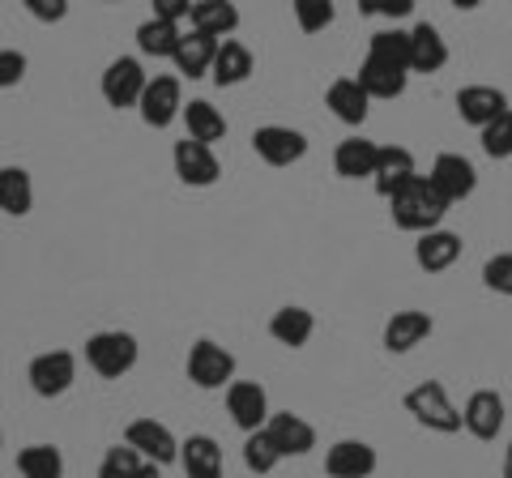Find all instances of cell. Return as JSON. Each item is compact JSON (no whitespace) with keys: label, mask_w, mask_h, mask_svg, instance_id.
Returning <instances> with one entry per match:
<instances>
[{"label":"cell","mask_w":512,"mask_h":478,"mask_svg":"<svg viewBox=\"0 0 512 478\" xmlns=\"http://www.w3.org/2000/svg\"><path fill=\"white\" fill-rule=\"evenodd\" d=\"M235 355L227 346H218L214 338H197L188 346V380L205 393H218V389H231L235 380Z\"/></svg>","instance_id":"277c9868"},{"label":"cell","mask_w":512,"mask_h":478,"mask_svg":"<svg viewBox=\"0 0 512 478\" xmlns=\"http://www.w3.org/2000/svg\"><path fill=\"white\" fill-rule=\"evenodd\" d=\"M188 26L222 43V39H231L239 30V9L231 5V0H197L192 13H188Z\"/></svg>","instance_id":"83f0119b"},{"label":"cell","mask_w":512,"mask_h":478,"mask_svg":"<svg viewBox=\"0 0 512 478\" xmlns=\"http://www.w3.org/2000/svg\"><path fill=\"white\" fill-rule=\"evenodd\" d=\"M180 466L188 478H222V466H227V461H222V444L205 432L188 436L180 444Z\"/></svg>","instance_id":"4316f807"},{"label":"cell","mask_w":512,"mask_h":478,"mask_svg":"<svg viewBox=\"0 0 512 478\" xmlns=\"http://www.w3.org/2000/svg\"><path fill=\"white\" fill-rule=\"evenodd\" d=\"M448 65V43L431 22L410 26V73H440Z\"/></svg>","instance_id":"d4e9b609"},{"label":"cell","mask_w":512,"mask_h":478,"mask_svg":"<svg viewBox=\"0 0 512 478\" xmlns=\"http://www.w3.org/2000/svg\"><path fill=\"white\" fill-rule=\"evenodd\" d=\"M0 449H5V427H0Z\"/></svg>","instance_id":"f6af8a7d"},{"label":"cell","mask_w":512,"mask_h":478,"mask_svg":"<svg viewBox=\"0 0 512 478\" xmlns=\"http://www.w3.org/2000/svg\"><path fill=\"white\" fill-rule=\"evenodd\" d=\"M325 107L342 124L359 129V124L367 120V111H372V99H367V90L355 82V77H338V82H329V90H325Z\"/></svg>","instance_id":"603a6c76"},{"label":"cell","mask_w":512,"mask_h":478,"mask_svg":"<svg viewBox=\"0 0 512 478\" xmlns=\"http://www.w3.org/2000/svg\"><path fill=\"white\" fill-rule=\"evenodd\" d=\"M478 141H483L487 158H512V111H504L495 124H487V129L478 133Z\"/></svg>","instance_id":"8d00e7d4"},{"label":"cell","mask_w":512,"mask_h":478,"mask_svg":"<svg viewBox=\"0 0 512 478\" xmlns=\"http://www.w3.org/2000/svg\"><path fill=\"white\" fill-rule=\"evenodd\" d=\"M504 111H512V107H508V94H504L500 86L478 82V86H461V90H457V116L466 120V124H474L478 133H483L487 124L500 120Z\"/></svg>","instance_id":"5bb4252c"},{"label":"cell","mask_w":512,"mask_h":478,"mask_svg":"<svg viewBox=\"0 0 512 478\" xmlns=\"http://www.w3.org/2000/svg\"><path fill=\"white\" fill-rule=\"evenodd\" d=\"M265 432L274 436V444H278V453H282V457H308V453L316 449V427L303 419V414H295V410L269 414Z\"/></svg>","instance_id":"d6986e66"},{"label":"cell","mask_w":512,"mask_h":478,"mask_svg":"<svg viewBox=\"0 0 512 478\" xmlns=\"http://www.w3.org/2000/svg\"><path fill=\"white\" fill-rule=\"evenodd\" d=\"M184 39V30L180 26H171L163 18H150L137 26V47H141V56H154V60H171L175 56V47H180Z\"/></svg>","instance_id":"4dcf8cb0"},{"label":"cell","mask_w":512,"mask_h":478,"mask_svg":"<svg viewBox=\"0 0 512 478\" xmlns=\"http://www.w3.org/2000/svg\"><path fill=\"white\" fill-rule=\"evenodd\" d=\"M137 359H141V346L133 333H124V329H103V333H90L86 338V363H90V372H99L103 380H120L137 368Z\"/></svg>","instance_id":"3957f363"},{"label":"cell","mask_w":512,"mask_h":478,"mask_svg":"<svg viewBox=\"0 0 512 478\" xmlns=\"http://www.w3.org/2000/svg\"><path fill=\"white\" fill-rule=\"evenodd\" d=\"M380 466L376 449L367 440H338L325 453V474L329 478H372Z\"/></svg>","instance_id":"ac0fdd59"},{"label":"cell","mask_w":512,"mask_h":478,"mask_svg":"<svg viewBox=\"0 0 512 478\" xmlns=\"http://www.w3.org/2000/svg\"><path fill=\"white\" fill-rule=\"evenodd\" d=\"M483 286L512 299V252H495V257L483 265Z\"/></svg>","instance_id":"74e56055"},{"label":"cell","mask_w":512,"mask_h":478,"mask_svg":"<svg viewBox=\"0 0 512 478\" xmlns=\"http://www.w3.org/2000/svg\"><path fill=\"white\" fill-rule=\"evenodd\" d=\"M427 184L436 188V193H440L448 205H457V201L474 197V188H478V171H474V163H470L466 154L444 150V154H436V163H431Z\"/></svg>","instance_id":"30bf717a"},{"label":"cell","mask_w":512,"mask_h":478,"mask_svg":"<svg viewBox=\"0 0 512 478\" xmlns=\"http://www.w3.org/2000/svg\"><path fill=\"white\" fill-rule=\"evenodd\" d=\"M137 478H163V470H158V466H141V474Z\"/></svg>","instance_id":"ee69618b"},{"label":"cell","mask_w":512,"mask_h":478,"mask_svg":"<svg viewBox=\"0 0 512 478\" xmlns=\"http://www.w3.org/2000/svg\"><path fill=\"white\" fill-rule=\"evenodd\" d=\"M295 22L303 35H320V30H329L333 18H338V9L329 5V0H295Z\"/></svg>","instance_id":"e575fe53"},{"label":"cell","mask_w":512,"mask_h":478,"mask_svg":"<svg viewBox=\"0 0 512 478\" xmlns=\"http://www.w3.org/2000/svg\"><path fill=\"white\" fill-rule=\"evenodd\" d=\"M141 461L128 444H111V449L103 453V461H99V478H137L141 474Z\"/></svg>","instance_id":"d590c367"},{"label":"cell","mask_w":512,"mask_h":478,"mask_svg":"<svg viewBox=\"0 0 512 478\" xmlns=\"http://www.w3.org/2000/svg\"><path fill=\"white\" fill-rule=\"evenodd\" d=\"M367 56L380 60V65H393V69L410 73V30H402V26L376 30V35L367 39Z\"/></svg>","instance_id":"1f68e13d"},{"label":"cell","mask_w":512,"mask_h":478,"mask_svg":"<svg viewBox=\"0 0 512 478\" xmlns=\"http://www.w3.org/2000/svg\"><path fill=\"white\" fill-rule=\"evenodd\" d=\"M214 56H218V39L210 35H201V30H184V39L180 47H175V56H171V65H175V77H188V82H201V77H210L214 69Z\"/></svg>","instance_id":"e0dca14e"},{"label":"cell","mask_w":512,"mask_h":478,"mask_svg":"<svg viewBox=\"0 0 512 478\" xmlns=\"http://www.w3.org/2000/svg\"><path fill=\"white\" fill-rule=\"evenodd\" d=\"M137 111H141L146 129H171V124L184 116V82L175 73H154L146 82V94H141Z\"/></svg>","instance_id":"5b68a950"},{"label":"cell","mask_w":512,"mask_h":478,"mask_svg":"<svg viewBox=\"0 0 512 478\" xmlns=\"http://www.w3.org/2000/svg\"><path fill=\"white\" fill-rule=\"evenodd\" d=\"M402 402H406L410 419L419 427H427V432H440V436L461 432V406H453V397H448V389L440 380H419Z\"/></svg>","instance_id":"7a4b0ae2"},{"label":"cell","mask_w":512,"mask_h":478,"mask_svg":"<svg viewBox=\"0 0 512 478\" xmlns=\"http://www.w3.org/2000/svg\"><path fill=\"white\" fill-rule=\"evenodd\" d=\"M22 478H64V453L56 444H26L18 453Z\"/></svg>","instance_id":"d6a6232c"},{"label":"cell","mask_w":512,"mask_h":478,"mask_svg":"<svg viewBox=\"0 0 512 478\" xmlns=\"http://www.w3.org/2000/svg\"><path fill=\"white\" fill-rule=\"evenodd\" d=\"M188 13H192L188 0H154V18H163V22H171V26L188 22Z\"/></svg>","instance_id":"b9f144b4"},{"label":"cell","mask_w":512,"mask_h":478,"mask_svg":"<svg viewBox=\"0 0 512 478\" xmlns=\"http://www.w3.org/2000/svg\"><path fill=\"white\" fill-rule=\"evenodd\" d=\"M504 478H512V440H508V449H504Z\"/></svg>","instance_id":"7bdbcfd3"},{"label":"cell","mask_w":512,"mask_h":478,"mask_svg":"<svg viewBox=\"0 0 512 478\" xmlns=\"http://www.w3.org/2000/svg\"><path fill=\"white\" fill-rule=\"evenodd\" d=\"M376 158H380V141L355 133V137L338 141V150H333V171H338L342 180H372Z\"/></svg>","instance_id":"44dd1931"},{"label":"cell","mask_w":512,"mask_h":478,"mask_svg":"<svg viewBox=\"0 0 512 478\" xmlns=\"http://www.w3.org/2000/svg\"><path fill=\"white\" fill-rule=\"evenodd\" d=\"M35 210V184L26 167H0V214L26 218Z\"/></svg>","instance_id":"f546056e"},{"label":"cell","mask_w":512,"mask_h":478,"mask_svg":"<svg viewBox=\"0 0 512 478\" xmlns=\"http://www.w3.org/2000/svg\"><path fill=\"white\" fill-rule=\"evenodd\" d=\"M359 9L367 13V18H393L402 22L414 13V0H359Z\"/></svg>","instance_id":"ab89813d"},{"label":"cell","mask_w":512,"mask_h":478,"mask_svg":"<svg viewBox=\"0 0 512 478\" xmlns=\"http://www.w3.org/2000/svg\"><path fill=\"white\" fill-rule=\"evenodd\" d=\"M431 333H436V321H431V312H419V308H402L389 316V325H384V350L389 355H410L414 346H423Z\"/></svg>","instance_id":"9a60e30c"},{"label":"cell","mask_w":512,"mask_h":478,"mask_svg":"<svg viewBox=\"0 0 512 478\" xmlns=\"http://www.w3.org/2000/svg\"><path fill=\"white\" fill-rule=\"evenodd\" d=\"M278 461H286V457L278 453V444H274V436H269L265 427L261 432H252V436H244V466L252 474H274Z\"/></svg>","instance_id":"836d02e7"},{"label":"cell","mask_w":512,"mask_h":478,"mask_svg":"<svg viewBox=\"0 0 512 478\" xmlns=\"http://www.w3.org/2000/svg\"><path fill=\"white\" fill-rule=\"evenodd\" d=\"M504 419H508V406H504V393L495 389H474L466 397V406H461V427L483 444L504 432Z\"/></svg>","instance_id":"7c38bea8"},{"label":"cell","mask_w":512,"mask_h":478,"mask_svg":"<svg viewBox=\"0 0 512 478\" xmlns=\"http://www.w3.org/2000/svg\"><path fill=\"white\" fill-rule=\"evenodd\" d=\"M171 163H175V180L188 184V188H214L218 175H222V163L210 146H201V141H175L171 150Z\"/></svg>","instance_id":"4fadbf2b"},{"label":"cell","mask_w":512,"mask_h":478,"mask_svg":"<svg viewBox=\"0 0 512 478\" xmlns=\"http://www.w3.org/2000/svg\"><path fill=\"white\" fill-rule=\"evenodd\" d=\"M355 82L367 90V99H402L406 86H410V73L406 69H393V65H380V60L363 56V65L355 73Z\"/></svg>","instance_id":"484cf974"},{"label":"cell","mask_w":512,"mask_h":478,"mask_svg":"<svg viewBox=\"0 0 512 478\" xmlns=\"http://www.w3.org/2000/svg\"><path fill=\"white\" fill-rule=\"evenodd\" d=\"M26 380L39 397H47V402H52V397H64L77 380V355L73 350H43V355L30 359Z\"/></svg>","instance_id":"ba28073f"},{"label":"cell","mask_w":512,"mask_h":478,"mask_svg":"<svg viewBox=\"0 0 512 478\" xmlns=\"http://www.w3.org/2000/svg\"><path fill=\"white\" fill-rule=\"evenodd\" d=\"M252 150L269 167H295L308 158V137L291 129V124H261V129L252 133Z\"/></svg>","instance_id":"9c48e42d"},{"label":"cell","mask_w":512,"mask_h":478,"mask_svg":"<svg viewBox=\"0 0 512 478\" xmlns=\"http://www.w3.org/2000/svg\"><path fill=\"white\" fill-rule=\"evenodd\" d=\"M252 69H256V56L248 52V43H239V39H222L218 43V56H214V69H210L214 86H222V90L244 86L252 77Z\"/></svg>","instance_id":"7402d4cb"},{"label":"cell","mask_w":512,"mask_h":478,"mask_svg":"<svg viewBox=\"0 0 512 478\" xmlns=\"http://www.w3.org/2000/svg\"><path fill=\"white\" fill-rule=\"evenodd\" d=\"M410 180H419V163H414V150L406 146H380L376 171H372V188L389 201L393 193H402Z\"/></svg>","instance_id":"2e32d148"},{"label":"cell","mask_w":512,"mask_h":478,"mask_svg":"<svg viewBox=\"0 0 512 478\" xmlns=\"http://www.w3.org/2000/svg\"><path fill=\"white\" fill-rule=\"evenodd\" d=\"M124 444L133 449L146 466H175L180 461V440H175V432L167 423H158V419H133L124 427Z\"/></svg>","instance_id":"8992f818"},{"label":"cell","mask_w":512,"mask_h":478,"mask_svg":"<svg viewBox=\"0 0 512 478\" xmlns=\"http://www.w3.org/2000/svg\"><path fill=\"white\" fill-rule=\"evenodd\" d=\"M26 69H30L26 52H18V47H0V90L22 86L26 82Z\"/></svg>","instance_id":"f35d334b"},{"label":"cell","mask_w":512,"mask_h":478,"mask_svg":"<svg viewBox=\"0 0 512 478\" xmlns=\"http://www.w3.org/2000/svg\"><path fill=\"white\" fill-rule=\"evenodd\" d=\"M444 214H448V201L427 184V175L410 180L402 193H393V197H389V218H393V227H397V231L427 235V231H436V227H440Z\"/></svg>","instance_id":"6da1fadb"},{"label":"cell","mask_w":512,"mask_h":478,"mask_svg":"<svg viewBox=\"0 0 512 478\" xmlns=\"http://www.w3.org/2000/svg\"><path fill=\"white\" fill-rule=\"evenodd\" d=\"M146 82H150V73H146V65H141L137 56H116V60H111V65L103 69L99 90H103L107 107L124 111V107H137V103H141V94H146Z\"/></svg>","instance_id":"52a82bcc"},{"label":"cell","mask_w":512,"mask_h":478,"mask_svg":"<svg viewBox=\"0 0 512 478\" xmlns=\"http://www.w3.org/2000/svg\"><path fill=\"white\" fill-rule=\"evenodd\" d=\"M227 414H231V423L239 427L244 436L252 432H261V427L269 423V393L261 380H231V389H227Z\"/></svg>","instance_id":"8fae6325"},{"label":"cell","mask_w":512,"mask_h":478,"mask_svg":"<svg viewBox=\"0 0 512 478\" xmlns=\"http://www.w3.org/2000/svg\"><path fill=\"white\" fill-rule=\"evenodd\" d=\"M26 13L35 22H64L69 18V0H26Z\"/></svg>","instance_id":"60d3db41"},{"label":"cell","mask_w":512,"mask_h":478,"mask_svg":"<svg viewBox=\"0 0 512 478\" xmlns=\"http://www.w3.org/2000/svg\"><path fill=\"white\" fill-rule=\"evenodd\" d=\"M461 248H466V239H461L457 231H427L419 235V244H414V261H419L423 274H444V269H453L461 261Z\"/></svg>","instance_id":"ffe728a7"},{"label":"cell","mask_w":512,"mask_h":478,"mask_svg":"<svg viewBox=\"0 0 512 478\" xmlns=\"http://www.w3.org/2000/svg\"><path fill=\"white\" fill-rule=\"evenodd\" d=\"M312 333H316V316L308 308H299V304H286V308H278L274 316H269V338H274L278 346H286V350H303L312 342Z\"/></svg>","instance_id":"cb8c5ba5"},{"label":"cell","mask_w":512,"mask_h":478,"mask_svg":"<svg viewBox=\"0 0 512 478\" xmlns=\"http://www.w3.org/2000/svg\"><path fill=\"white\" fill-rule=\"evenodd\" d=\"M184 129H188V141H201V146L214 150V141L227 137V116L210 103V99H192L184 103Z\"/></svg>","instance_id":"f1b7e54d"}]
</instances>
